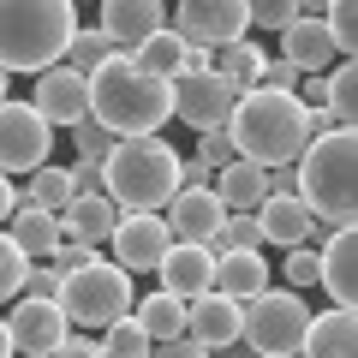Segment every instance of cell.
I'll list each match as a JSON object with an SVG mask.
<instances>
[{
    "label": "cell",
    "instance_id": "1",
    "mask_svg": "<svg viewBox=\"0 0 358 358\" xmlns=\"http://www.w3.org/2000/svg\"><path fill=\"white\" fill-rule=\"evenodd\" d=\"M84 84H90V120L108 126L114 138H150V131H162L173 120L167 78H150L131 54H108Z\"/></svg>",
    "mask_w": 358,
    "mask_h": 358
},
{
    "label": "cell",
    "instance_id": "2",
    "mask_svg": "<svg viewBox=\"0 0 358 358\" xmlns=\"http://www.w3.org/2000/svg\"><path fill=\"white\" fill-rule=\"evenodd\" d=\"M227 138L239 150V162H257V167H293L299 150L310 143V108L299 102L293 90H245L227 114Z\"/></svg>",
    "mask_w": 358,
    "mask_h": 358
},
{
    "label": "cell",
    "instance_id": "3",
    "mask_svg": "<svg viewBox=\"0 0 358 358\" xmlns=\"http://www.w3.org/2000/svg\"><path fill=\"white\" fill-rule=\"evenodd\" d=\"M293 197L322 227H352L358 215V138L352 131H322L293 162Z\"/></svg>",
    "mask_w": 358,
    "mask_h": 358
},
{
    "label": "cell",
    "instance_id": "4",
    "mask_svg": "<svg viewBox=\"0 0 358 358\" xmlns=\"http://www.w3.org/2000/svg\"><path fill=\"white\" fill-rule=\"evenodd\" d=\"M179 192V150L150 131V138H120L102 162V197L120 215H162V203Z\"/></svg>",
    "mask_w": 358,
    "mask_h": 358
},
{
    "label": "cell",
    "instance_id": "5",
    "mask_svg": "<svg viewBox=\"0 0 358 358\" xmlns=\"http://www.w3.org/2000/svg\"><path fill=\"white\" fill-rule=\"evenodd\" d=\"M72 30H78L72 0H0V66L6 72L60 66Z\"/></svg>",
    "mask_w": 358,
    "mask_h": 358
},
{
    "label": "cell",
    "instance_id": "6",
    "mask_svg": "<svg viewBox=\"0 0 358 358\" xmlns=\"http://www.w3.org/2000/svg\"><path fill=\"white\" fill-rule=\"evenodd\" d=\"M60 317L72 329H108V322L131 317V275L114 263V257H90L78 275H60V293H54Z\"/></svg>",
    "mask_w": 358,
    "mask_h": 358
},
{
    "label": "cell",
    "instance_id": "7",
    "mask_svg": "<svg viewBox=\"0 0 358 358\" xmlns=\"http://www.w3.org/2000/svg\"><path fill=\"white\" fill-rule=\"evenodd\" d=\"M305 322H310L305 293H293V287H263L257 299L239 305V341L257 358H293L299 341H305Z\"/></svg>",
    "mask_w": 358,
    "mask_h": 358
},
{
    "label": "cell",
    "instance_id": "8",
    "mask_svg": "<svg viewBox=\"0 0 358 358\" xmlns=\"http://www.w3.org/2000/svg\"><path fill=\"white\" fill-rule=\"evenodd\" d=\"M54 150V126L36 114L30 102H0V173H36L48 167Z\"/></svg>",
    "mask_w": 358,
    "mask_h": 358
},
{
    "label": "cell",
    "instance_id": "9",
    "mask_svg": "<svg viewBox=\"0 0 358 358\" xmlns=\"http://www.w3.org/2000/svg\"><path fill=\"white\" fill-rule=\"evenodd\" d=\"M167 90H173V114L185 120L192 131H215V126H227L233 102L245 96V90L227 84L215 66H209V72H179V78H167Z\"/></svg>",
    "mask_w": 358,
    "mask_h": 358
},
{
    "label": "cell",
    "instance_id": "10",
    "mask_svg": "<svg viewBox=\"0 0 358 358\" xmlns=\"http://www.w3.org/2000/svg\"><path fill=\"white\" fill-rule=\"evenodd\" d=\"M173 30L192 48H227L251 30V13H245V0H173Z\"/></svg>",
    "mask_w": 358,
    "mask_h": 358
},
{
    "label": "cell",
    "instance_id": "11",
    "mask_svg": "<svg viewBox=\"0 0 358 358\" xmlns=\"http://www.w3.org/2000/svg\"><path fill=\"white\" fill-rule=\"evenodd\" d=\"M6 334H13V352L54 358V346L72 334V322L60 317L54 299H13V310H6Z\"/></svg>",
    "mask_w": 358,
    "mask_h": 358
},
{
    "label": "cell",
    "instance_id": "12",
    "mask_svg": "<svg viewBox=\"0 0 358 358\" xmlns=\"http://www.w3.org/2000/svg\"><path fill=\"white\" fill-rule=\"evenodd\" d=\"M162 221H167V233H173V245H209L215 227L227 221V209H221V197L209 192V185H179L162 203Z\"/></svg>",
    "mask_w": 358,
    "mask_h": 358
},
{
    "label": "cell",
    "instance_id": "13",
    "mask_svg": "<svg viewBox=\"0 0 358 358\" xmlns=\"http://www.w3.org/2000/svg\"><path fill=\"white\" fill-rule=\"evenodd\" d=\"M114 263L126 268V275H150L155 263L167 257V245H173V233H167L162 215H120L114 221Z\"/></svg>",
    "mask_w": 358,
    "mask_h": 358
},
{
    "label": "cell",
    "instance_id": "14",
    "mask_svg": "<svg viewBox=\"0 0 358 358\" xmlns=\"http://www.w3.org/2000/svg\"><path fill=\"white\" fill-rule=\"evenodd\" d=\"M30 108H36L48 126H78V120H90V84H84V72H72V66H42Z\"/></svg>",
    "mask_w": 358,
    "mask_h": 358
},
{
    "label": "cell",
    "instance_id": "15",
    "mask_svg": "<svg viewBox=\"0 0 358 358\" xmlns=\"http://www.w3.org/2000/svg\"><path fill=\"white\" fill-rule=\"evenodd\" d=\"M102 30L114 42V54H131L143 36L167 30V0H102Z\"/></svg>",
    "mask_w": 358,
    "mask_h": 358
},
{
    "label": "cell",
    "instance_id": "16",
    "mask_svg": "<svg viewBox=\"0 0 358 358\" xmlns=\"http://www.w3.org/2000/svg\"><path fill=\"white\" fill-rule=\"evenodd\" d=\"M185 334H192L203 352L233 346V341H239V299H227V293H197V299H185Z\"/></svg>",
    "mask_w": 358,
    "mask_h": 358
},
{
    "label": "cell",
    "instance_id": "17",
    "mask_svg": "<svg viewBox=\"0 0 358 358\" xmlns=\"http://www.w3.org/2000/svg\"><path fill=\"white\" fill-rule=\"evenodd\" d=\"M299 358H358V317L346 305L310 310L305 341H299Z\"/></svg>",
    "mask_w": 358,
    "mask_h": 358
},
{
    "label": "cell",
    "instance_id": "18",
    "mask_svg": "<svg viewBox=\"0 0 358 358\" xmlns=\"http://www.w3.org/2000/svg\"><path fill=\"white\" fill-rule=\"evenodd\" d=\"M322 251V268H317V287L334 299V305H346L352 310V299H358V239H352V227H329V239L317 245Z\"/></svg>",
    "mask_w": 358,
    "mask_h": 358
},
{
    "label": "cell",
    "instance_id": "19",
    "mask_svg": "<svg viewBox=\"0 0 358 358\" xmlns=\"http://www.w3.org/2000/svg\"><path fill=\"white\" fill-rule=\"evenodd\" d=\"M209 268H215V251L209 245H167L155 275H162V287L173 299H197V293H209Z\"/></svg>",
    "mask_w": 358,
    "mask_h": 358
},
{
    "label": "cell",
    "instance_id": "20",
    "mask_svg": "<svg viewBox=\"0 0 358 358\" xmlns=\"http://www.w3.org/2000/svg\"><path fill=\"white\" fill-rule=\"evenodd\" d=\"M281 36V60L287 66H299V72H329L341 54H334V42H329V30H322V18H293L287 30H275Z\"/></svg>",
    "mask_w": 358,
    "mask_h": 358
},
{
    "label": "cell",
    "instance_id": "21",
    "mask_svg": "<svg viewBox=\"0 0 358 358\" xmlns=\"http://www.w3.org/2000/svg\"><path fill=\"white\" fill-rule=\"evenodd\" d=\"M268 287V263L263 251H215V268H209V293H227V299H257Z\"/></svg>",
    "mask_w": 358,
    "mask_h": 358
},
{
    "label": "cell",
    "instance_id": "22",
    "mask_svg": "<svg viewBox=\"0 0 358 358\" xmlns=\"http://www.w3.org/2000/svg\"><path fill=\"white\" fill-rule=\"evenodd\" d=\"M257 227H263V245H310V233H317V221H310V209L299 203V197H263V203L251 209Z\"/></svg>",
    "mask_w": 358,
    "mask_h": 358
},
{
    "label": "cell",
    "instance_id": "23",
    "mask_svg": "<svg viewBox=\"0 0 358 358\" xmlns=\"http://www.w3.org/2000/svg\"><path fill=\"white\" fill-rule=\"evenodd\" d=\"M54 221H60V239L108 245V239H114V221H120V209L108 203L102 192H96V197H72V203H66V209H60Z\"/></svg>",
    "mask_w": 358,
    "mask_h": 358
},
{
    "label": "cell",
    "instance_id": "24",
    "mask_svg": "<svg viewBox=\"0 0 358 358\" xmlns=\"http://www.w3.org/2000/svg\"><path fill=\"white\" fill-rule=\"evenodd\" d=\"M209 192L221 197V209H257L268 197V167L257 162H227L209 173Z\"/></svg>",
    "mask_w": 358,
    "mask_h": 358
},
{
    "label": "cell",
    "instance_id": "25",
    "mask_svg": "<svg viewBox=\"0 0 358 358\" xmlns=\"http://www.w3.org/2000/svg\"><path fill=\"white\" fill-rule=\"evenodd\" d=\"M6 239L24 251V263H48L54 245H60V221H54L48 209H24L18 203L13 215H6Z\"/></svg>",
    "mask_w": 358,
    "mask_h": 358
},
{
    "label": "cell",
    "instance_id": "26",
    "mask_svg": "<svg viewBox=\"0 0 358 358\" xmlns=\"http://www.w3.org/2000/svg\"><path fill=\"white\" fill-rule=\"evenodd\" d=\"M131 322L150 341H173V334H185V299H173L167 287L150 293V299H131Z\"/></svg>",
    "mask_w": 358,
    "mask_h": 358
},
{
    "label": "cell",
    "instance_id": "27",
    "mask_svg": "<svg viewBox=\"0 0 358 358\" xmlns=\"http://www.w3.org/2000/svg\"><path fill=\"white\" fill-rule=\"evenodd\" d=\"M215 72L227 78V84H239V90H257V84H263V72H268L263 42L239 36V42H227V48H215Z\"/></svg>",
    "mask_w": 358,
    "mask_h": 358
},
{
    "label": "cell",
    "instance_id": "28",
    "mask_svg": "<svg viewBox=\"0 0 358 358\" xmlns=\"http://www.w3.org/2000/svg\"><path fill=\"white\" fill-rule=\"evenodd\" d=\"M185 48H192V42L179 36V30H155V36H143L138 48H131V60L150 78H179L185 72Z\"/></svg>",
    "mask_w": 358,
    "mask_h": 358
},
{
    "label": "cell",
    "instance_id": "29",
    "mask_svg": "<svg viewBox=\"0 0 358 358\" xmlns=\"http://www.w3.org/2000/svg\"><path fill=\"white\" fill-rule=\"evenodd\" d=\"M322 108L334 114V126L352 131V114H358V66L352 60H334L322 72Z\"/></svg>",
    "mask_w": 358,
    "mask_h": 358
},
{
    "label": "cell",
    "instance_id": "30",
    "mask_svg": "<svg viewBox=\"0 0 358 358\" xmlns=\"http://www.w3.org/2000/svg\"><path fill=\"white\" fill-rule=\"evenodd\" d=\"M18 203L60 215V209L72 203V179H66V167H36V179H24V185H18Z\"/></svg>",
    "mask_w": 358,
    "mask_h": 358
},
{
    "label": "cell",
    "instance_id": "31",
    "mask_svg": "<svg viewBox=\"0 0 358 358\" xmlns=\"http://www.w3.org/2000/svg\"><path fill=\"white\" fill-rule=\"evenodd\" d=\"M114 54V42L102 36V30H72V42H66V54H60V66H72V72H96V66Z\"/></svg>",
    "mask_w": 358,
    "mask_h": 358
},
{
    "label": "cell",
    "instance_id": "32",
    "mask_svg": "<svg viewBox=\"0 0 358 358\" xmlns=\"http://www.w3.org/2000/svg\"><path fill=\"white\" fill-rule=\"evenodd\" d=\"M322 30H329L334 54H341V60H352V48H358V0H329Z\"/></svg>",
    "mask_w": 358,
    "mask_h": 358
},
{
    "label": "cell",
    "instance_id": "33",
    "mask_svg": "<svg viewBox=\"0 0 358 358\" xmlns=\"http://www.w3.org/2000/svg\"><path fill=\"white\" fill-rule=\"evenodd\" d=\"M150 346L155 341L131 317H120V322H108V329H102V358H150Z\"/></svg>",
    "mask_w": 358,
    "mask_h": 358
},
{
    "label": "cell",
    "instance_id": "34",
    "mask_svg": "<svg viewBox=\"0 0 358 358\" xmlns=\"http://www.w3.org/2000/svg\"><path fill=\"white\" fill-rule=\"evenodd\" d=\"M72 143H78V162H96V167H102L108 162V155H114V131H108V126H96V120H78V126H72Z\"/></svg>",
    "mask_w": 358,
    "mask_h": 358
},
{
    "label": "cell",
    "instance_id": "35",
    "mask_svg": "<svg viewBox=\"0 0 358 358\" xmlns=\"http://www.w3.org/2000/svg\"><path fill=\"white\" fill-rule=\"evenodd\" d=\"M24 251H18L13 239H6V227H0V305H13L18 293H24Z\"/></svg>",
    "mask_w": 358,
    "mask_h": 358
},
{
    "label": "cell",
    "instance_id": "36",
    "mask_svg": "<svg viewBox=\"0 0 358 358\" xmlns=\"http://www.w3.org/2000/svg\"><path fill=\"white\" fill-rule=\"evenodd\" d=\"M317 268H322V251L317 245H287V287L293 293H305V287H317Z\"/></svg>",
    "mask_w": 358,
    "mask_h": 358
},
{
    "label": "cell",
    "instance_id": "37",
    "mask_svg": "<svg viewBox=\"0 0 358 358\" xmlns=\"http://www.w3.org/2000/svg\"><path fill=\"white\" fill-rule=\"evenodd\" d=\"M197 162L215 173V167H227V162H239V150H233V138H227V126H215V131H197Z\"/></svg>",
    "mask_w": 358,
    "mask_h": 358
},
{
    "label": "cell",
    "instance_id": "38",
    "mask_svg": "<svg viewBox=\"0 0 358 358\" xmlns=\"http://www.w3.org/2000/svg\"><path fill=\"white\" fill-rule=\"evenodd\" d=\"M245 13H251L257 30H287L299 18V6H293V0H245Z\"/></svg>",
    "mask_w": 358,
    "mask_h": 358
},
{
    "label": "cell",
    "instance_id": "39",
    "mask_svg": "<svg viewBox=\"0 0 358 358\" xmlns=\"http://www.w3.org/2000/svg\"><path fill=\"white\" fill-rule=\"evenodd\" d=\"M54 293H60V275H54L48 263H30L24 268V293L18 299H54Z\"/></svg>",
    "mask_w": 358,
    "mask_h": 358
},
{
    "label": "cell",
    "instance_id": "40",
    "mask_svg": "<svg viewBox=\"0 0 358 358\" xmlns=\"http://www.w3.org/2000/svg\"><path fill=\"white\" fill-rule=\"evenodd\" d=\"M66 179H72V197H96V192H102V167H96V162L66 167Z\"/></svg>",
    "mask_w": 358,
    "mask_h": 358
},
{
    "label": "cell",
    "instance_id": "41",
    "mask_svg": "<svg viewBox=\"0 0 358 358\" xmlns=\"http://www.w3.org/2000/svg\"><path fill=\"white\" fill-rule=\"evenodd\" d=\"M54 358H102V341H90L84 329H72L60 346H54Z\"/></svg>",
    "mask_w": 358,
    "mask_h": 358
},
{
    "label": "cell",
    "instance_id": "42",
    "mask_svg": "<svg viewBox=\"0 0 358 358\" xmlns=\"http://www.w3.org/2000/svg\"><path fill=\"white\" fill-rule=\"evenodd\" d=\"M150 358H209V352L192 341V334H173V341H155V346H150Z\"/></svg>",
    "mask_w": 358,
    "mask_h": 358
},
{
    "label": "cell",
    "instance_id": "43",
    "mask_svg": "<svg viewBox=\"0 0 358 358\" xmlns=\"http://www.w3.org/2000/svg\"><path fill=\"white\" fill-rule=\"evenodd\" d=\"M299 78H305V72H299V66H287V60H268L263 84H268V90H299Z\"/></svg>",
    "mask_w": 358,
    "mask_h": 358
},
{
    "label": "cell",
    "instance_id": "44",
    "mask_svg": "<svg viewBox=\"0 0 358 358\" xmlns=\"http://www.w3.org/2000/svg\"><path fill=\"white\" fill-rule=\"evenodd\" d=\"M13 209H18V185H13V173H0V227H6Z\"/></svg>",
    "mask_w": 358,
    "mask_h": 358
},
{
    "label": "cell",
    "instance_id": "45",
    "mask_svg": "<svg viewBox=\"0 0 358 358\" xmlns=\"http://www.w3.org/2000/svg\"><path fill=\"white\" fill-rule=\"evenodd\" d=\"M179 185H209V167L197 162V155H192V162H179Z\"/></svg>",
    "mask_w": 358,
    "mask_h": 358
},
{
    "label": "cell",
    "instance_id": "46",
    "mask_svg": "<svg viewBox=\"0 0 358 358\" xmlns=\"http://www.w3.org/2000/svg\"><path fill=\"white\" fill-rule=\"evenodd\" d=\"M209 358H257V352H251V346H245V341H233V346H215V352H209Z\"/></svg>",
    "mask_w": 358,
    "mask_h": 358
},
{
    "label": "cell",
    "instance_id": "47",
    "mask_svg": "<svg viewBox=\"0 0 358 358\" xmlns=\"http://www.w3.org/2000/svg\"><path fill=\"white\" fill-rule=\"evenodd\" d=\"M293 6H299V18H322L329 13V0H293Z\"/></svg>",
    "mask_w": 358,
    "mask_h": 358
},
{
    "label": "cell",
    "instance_id": "48",
    "mask_svg": "<svg viewBox=\"0 0 358 358\" xmlns=\"http://www.w3.org/2000/svg\"><path fill=\"white\" fill-rule=\"evenodd\" d=\"M0 358H13V334H6V317H0Z\"/></svg>",
    "mask_w": 358,
    "mask_h": 358
},
{
    "label": "cell",
    "instance_id": "49",
    "mask_svg": "<svg viewBox=\"0 0 358 358\" xmlns=\"http://www.w3.org/2000/svg\"><path fill=\"white\" fill-rule=\"evenodd\" d=\"M6 90H13V72H6V66H0V102H6Z\"/></svg>",
    "mask_w": 358,
    "mask_h": 358
}]
</instances>
